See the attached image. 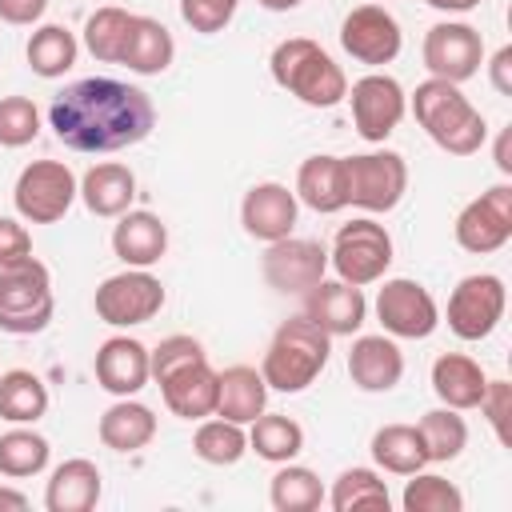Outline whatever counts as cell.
Masks as SVG:
<instances>
[{
	"mask_svg": "<svg viewBox=\"0 0 512 512\" xmlns=\"http://www.w3.org/2000/svg\"><path fill=\"white\" fill-rule=\"evenodd\" d=\"M48 124L56 140L72 152L104 156L140 144L156 128V108L144 88L112 80V76H88L68 84L52 108Z\"/></svg>",
	"mask_w": 512,
	"mask_h": 512,
	"instance_id": "1",
	"label": "cell"
},
{
	"mask_svg": "<svg viewBox=\"0 0 512 512\" xmlns=\"http://www.w3.org/2000/svg\"><path fill=\"white\" fill-rule=\"evenodd\" d=\"M408 104H412L416 124L428 132V140L440 152H448V156H472V152L484 148L488 124H484L480 108L460 92V84L428 76L424 84H416V92H412Z\"/></svg>",
	"mask_w": 512,
	"mask_h": 512,
	"instance_id": "2",
	"label": "cell"
},
{
	"mask_svg": "<svg viewBox=\"0 0 512 512\" xmlns=\"http://www.w3.org/2000/svg\"><path fill=\"white\" fill-rule=\"evenodd\" d=\"M332 356V336L312 320V316H292L284 320L272 340L268 352L260 360V376L272 392H304L308 384H316V376L328 368Z\"/></svg>",
	"mask_w": 512,
	"mask_h": 512,
	"instance_id": "3",
	"label": "cell"
},
{
	"mask_svg": "<svg viewBox=\"0 0 512 512\" xmlns=\"http://www.w3.org/2000/svg\"><path fill=\"white\" fill-rule=\"evenodd\" d=\"M268 68H272V80L308 108H332L348 96L344 68L308 36L280 40L268 56Z\"/></svg>",
	"mask_w": 512,
	"mask_h": 512,
	"instance_id": "4",
	"label": "cell"
},
{
	"mask_svg": "<svg viewBox=\"0 0 512 512\" xmlns=\"http://www.w3.org/2000/svg\"><path fill=\"white\" fill-rule=\"evenodd\" d=\"M52 312H56L52 272L36 256L0 268V332L36 336L52 324Z\"/></svg>",
	"mask_w": 512,
	"mask_h": 512,
	"instance_id": "5",
	"label": "cell"
},
{
	"mask_svg": "<svg viewBox=\"0 0 512 512\" xmlns=\"http://www.w3.org/2000/svg\"><path fill=\"white\" fill-rule=\"evenodd\" d=\"M328 264L336 268L340 280H348L356 288L384 280V272L392 264V236H388V228L376 224L372 216H356V220L340 224V232L332 240V252H328Z\"/></svg>",
	"mask_w": 512,
	"mask_h": 512,
	"instance_id": "6",
	"label": "cell"
},
{
	"mask_svg": "<svg viewBox=\"0 0 512 512\" xmlns=\"http://www.w3.org/2000/svg\"><path fill=\"white\" fill-rule=\"evenodd\" d=\"M80 196V180L64 160H32L20 168L12 204L28 224H56Z\"/></svg>",
	"mask_w": 512,
	"mask_h": 512,
	"instance_id": "7",
	"label": "cell"
},
{
	"mask_svg": "<svg viewBox=\"0 0 512 512\" xmlns=\"http://www.w3.org/2000/svg\"><path fill=\"white\" fill-rule=\"evenodd\" d=\"M348 176V204L364 212H392L408 192V160L392 148L344 156Z\"/></svg>",
	"mask_w": 512,
	"mask_h": 512,
	"instance_id": "8",
	"label": "cell"
},
{
	"mask_svg": "<svg viewBox=\"0 0 512 512\" xmlns=\"http://www.w3.org/2000/svg\"><path fill=\"white\" fill-rule=\"evenodd\" d=\"M164 284L148 272V268H124L108 280H100L92 304H96V316L112 328H136V324H148L152 316H160L164 308Z\"/></svg>",
	"mask_w": 512,
	"mask_h": 512,
	"instance_id": "9",
	"label": "cell"
},
{
	"mask_svg": "<svg viewBox=\"0 0 512 512\" xmlns=\"http://www.w3.org/2000/svg\"><path fill=\"white\" fill-rule=\"evenodd\" d=\"M504 308H508L504 280L496 272H472L448 296V328L460 340H484L500 328Z\"/></svg>",
	"mask_w": 512,
	"mask_h": 512,
	"instance_id": "10",
	"label": "cell"
},
{
	"mask_svg": "<svg viewBox=\"0 0 512 512\" xmlns=\"http://www.w3.org/2000/svg\"><path fill=\"white\" fill-rule=\"evenodd\" d=\"M376 320L392 340H424L440 324V308L420 280L392 276L376 292Z\"/></svg>",
	"mask_w": 512,
	"mask_h": 512,
	"instance_id": "11",
	"label": "cell"
},
{
	"mask_svg": "<svg viewBox=\"0 0 512 512\" xmlns=\"http://www.w3.org/2000/svg\"><path fill=\"white\" fill-rule=\"evenodd\" d=\"M424 68L436 76V80H452V84H464L480 72L484 64V36L464 24V20H440L424 32Z\"/></svg>",
	"mask_w": 512,
	"mask_h": 512,
	"instance_id": "12",
	"label": "cell"
},
{
	"mask_svg": "<svg viewBox=\"0 0 512 512\" xmlns=\"http://www.w3.org/2000/svg\"><path fill=\"white\" fill-rule=\"evenodd\" d=\"M340 48L368 68L392 64L404 48L400 20L384 4H360L340 20Z\"/></svg>",
	"mask_w": 512,
	"mask_h": 512,
	"instance_id": "13",
	"label": "cell"
},
{
	"mask_svg": "<svg viewBox=\"0 0 512 512\" xmlns=\"http://www.w3.org/2000/svg\"><path fill=\"white\" fill-rule=\"evenodd\" d=\"M348 100H352V124L368 144H384L408 112V96H404L400 80L384 76V72L360 76L348 88Z\"/></svg>",
	"mask_w": 512,
	"mask_h": 512,
	"instance_id": "14",
	"label": "cell"
},
{
	"mask_svg": "<svg viewBox=\"0 0 512 512\" xmlns=\"http://www.w3.org/2000/svg\"><path fill=\"white\" fill-rule=\"evenodd\" d=\"M512 240V184H492L476 200H468L456 216V244L464 252L488 256Z\"/></svg>",
	"mask_w": 512,
	"mask_h": 512,
	"instance_id": "15",
	"label": "cell"
},
{
	"mask_svg": "<svg viewBox=\"0 0 512 512\" xmlns=\"http://www.w3.org/2000/svg\"><path fill=\"white\" fill-rule=\"evenodd\" d=\"M260 272L268 280V288L276 292H292V296H304L312 284L324 280L328 272V248L320 240H304V236H284V240H272L260 256Z\"/></svg>",
	"mask_w": 512,
	"mask_h": 512,
	"instance_id": "16",
	"label": "cell"
},
{
	"mask_svg": "<svg viewBox=\"0 0 512 512\" xmlns=\"http://www.w3.org/2000/svg\"><path fill=\"white\" fill-rule=\"evenodd\" d=\"M296 212H300V200L296 192H288V184H276V180H264V184H252L240 200V224L252 240H284L292 236L296 228Z\"/></svg>",
	"mask_w": 512,
	"mask_h": 512,
	"instance_id": "17",
	"label": "cell"
},
{
	"mask_svg": "<svg viewBox=\"0 0 512 512\" xmlns=\"http://www.w3.org/2000/svg\"><path fill=\"white\" fill-rule=\"evenodd\" d=\"M304 316H312L328 336H356L368 316V300L356 284L336 276V280H320L304 292Z\"/></svg>",
	"mask_w": 512,
	"mask_h": 512,
	"instance_id": "18",
	"label": "cell"
},
{
	"mask_svg": "<svg viewBox=\"0 0 512 512\" xmlns=\"http://www.w3.org/2000/svg\"><path fill=\"white\" fill-rule=\"evenodd\" d=\"M96 384L112 396H136L152 372H148V348L136 340V336H108L100 348H96Z\"/></svg>",
	"mask_w": 512,
	"mask_h": 512,
	"instance_id": "19",
	"label": "cell"
},
{
	"mask_svg": "<svg viewBox=\"0 0 512 512\" xmlns=\"http://www.w3.org/2000/svg\"><path fill=\"white\" fill-rule=\"evenodd\" d=\"M348 376L360 392H392L404 376V352L400 344L380 332V336H356L348 348Z\"/></svg>",
	"mask_w": 512,
	"mask_h": 512,
	"instance_id": "20",
	"label": "cell"
},
{
	"mask_svg": "<svg viewBox=\"0 0 512 512\" xmlns=\"http://www.w3.org/2000/svg\"><path fill=\"white\" fill-rule=\"evenodd\" d=\"M112 252L124 268H152L168 252V224L148 208H128L116 216Z\"/></svg>",
	"mask_w": 512,
	"mask_h": 512,
	"instance_id": "21",
	"label": "cell"
},
{
	"mask_svg": "<svg viewBox=\"0 0 512 512\" xmlns=\"http://www.w3.org/2000/svg\"><path fill=\"white\" fill-rule=\"evenodd\" d=\"M156 384H160V396H164V404H168L172 416H180V420L216 416V368L208 360L184 364V368L168 372Z\"/></svg>",
	"mask_w": 512,
	"mask_h": 512,
	"instance_id": "22",
	"label": "cell"
},
{
	"mask_svg": "<svg viewBox=\"0 0 512 512\" xmlns=\"http://www.w3.org/2000/svg\"><path fill=\"white\" fill-rule=\"evenodd\" d=\"M100 492H104L100 468L84 456H72L52 468L48 488H44V508L48 512H92L100 504Z\"/></svg>",
	"mask_w": 512,
	"mask_h": 512,
	"instance_id": "23",
	"label": "cell"
},
{
	"mask_svg": "<svg viewBox=\"0 0 512 512\" xmlns=\"http://www.w3.org/2000/svg\"><path fill=\"white\" fill-rule=\"evenodd\" d=\"M296 200L308 204L320 216H332L348 208V176H344V156H308L296 172Z\"/></svg>",
	"mask_w": 512,
	"mask_h": 512,
	"instance_id": "24",
	"label": "cell"
},
{
	"mask_svg": "<svg viewBox=\"0 0 512 512\" xmlns=\"http://www.w3.org/2000/svg\"><path fill=\"white\" fill-rule=\"evenodd\" d=\"M80 200L92 216H108L116 220L120 212L132 208L136 200V172L128 164H116V160H104V164H92L84 176H80Z\"/></svg>",
	"mask_w": 512,
	"mask_h": 512,
	"instance_id": "25",
	"label": "cell"
},
{
	"mask_svg": "<svg viewBox=\"0 0 512 512\" xmlns=\"http://www.w3.org/2000/svg\"><path fill=\"white\" fill-rule=\"evenodd\" d=\"M268 408V384L252 364H232L216 372V416L232 424H252Z\"/></svg>",
	"mask_w": 512,
	"mask_h": 512,
	"instance_id": "26",
	"label": "cell"
},
{
	"mask_svg": "<svg viewBox=\"0 0 512 512\" xmlns=\"http://www.w3.org/2000/svg\"><path fill=\"white\" fill-rule=\"evenodd\" d=\"M96 432H100V444L112 452H140L156 436V416L136 396H116V404L104 408Z\"/></svg>",
	"mask_w": 512,
	"mask_h": 512,
	"instance_id": "27",
	"label": "cell"
},
{
	"mask_svg": "<svg viewBox=\"0 0 512 512\" xmlns=\"http://www.w3.org/2000/svg\"><path fill=\"white\" fill-rule=\"evenodd\" d=\"M484 384H488L484 368L464 352H444L432 364V392L440 396V404H448L456 412L476 408L484 396Z\"/></svg>",
	"mask_w": 512,
	"mask_h": 512,
	"instance_id": "28",
	"label": "cell"
},
{
	"mask_svg": "<svg viewBox=\"0 0 512 512\" xmlns=\"http://www.w3.org/2000/svg\"><path fill=\"white\" fill-rule=\"evenodd\" d=\"M176 56V40L172 32L156 20V16H132V28H128V44H124V56L120 64L136 76H160Z\"/></svg>",
	"mask_w": 512,
	"mask_h": 512,
	"instance_id": "29",
	"label": "cell"
},
{
	"mask_svg": "<svg viewBox=\"0 0 512 512\" xmlns=\"http://www.w3.org/2000/svg\"><path fill=\"white\" fill-rule=\"evenodd\" d=\"M376 468L392 472V476H412L428 464V452H424V440H420V428L416 424H384L372 432V444H368Z\"/></svg>",
	"mask_w": 512,
	"mask_h": 512,
	"instance_id": "30",
	"label": "cell"
},
{
	"mask_svg": "<svg viewBox=\"0 0 512 512\" xmlns=\"http://www.w3.org/2000/svg\"><path fill=\"white\" fill-rule=\"evenodd\" d=\"M248 452H256L268 464H288L304 452V428L292 416L280 412H260L248 424Z\"/></svg>",
	"mask_w": 512,
	"mask_h": 512,
	"instance_id": "31",
	"label": "cell"
},
{
	"mask_svg": "<svg viewBox=\"0 0 512 512\" xmlns=\"http://www.w3.org/2000/svg\"><path fill=\"white\" fill-rule=\"evenodd\" d=\"M48 412V388L28 368L0 372V420L8 424H36Z\"/></svg>",
	"mask_w": 512,
	"mask_h": 512,
	"instance_id": "32",
	"label": "cell"
},
{
	"mask_svg": "<svg viewBox=\"0 0 512 512\" xmlns=\"http://www.w3.org/2000/svg\"><path fill=\"white\" fill-rule=\"evenodd\" d=\"M76 52H80V44H76V36H72L64 24H40V28L28 36V48H24L28 68H32L36 76H44V80L64 76V72L76 64Z\"/></svg>",
	"mask_w": 512,
	"mask_h": 512,
	"instance_id": "33",
	"label": "cell"
},
{
	"mask_svg": "<svg viewBox=\"0 0 512 512\" xmlns=\"http://www.w3.org/2000/svg\"><path fill=\"white\" fill-rule=\"evenodd\" d=\"M416 428H420L428 464H448V460H456V456L468 448V424H464V416H460L456 408H448V404L424 412V416L416 420Z\"/></svg>",
	"mask_w": 512,
	"mask_h": 512,
	"instance_id": "34",
	"label": "cell"
},
{
	"mask_svg": "<svg viewBox=\"0 0 512 512\" xmlns=\"http://www.w3.org/2000/svg\"><path fill=\"white\" fill-rule=\"evenodd\" d=\"M48 456H52V444L28 424L0 432V476H12V480L40 476L48 468Z\"/></svg>",
	"mask_w": 512,
	"mask_h": 512,
	"instance_id": "35",
	"label": "cell"
},
{
	"mask_svg": "<svg viewBox=\"0 0 512 512\" xmlns=\"http://www.w3.org/2000/svg\"><path fill=\"white\" fill-rule=\"evenodd\" d=\"M268 500L276 512H316L324 504V484L304 464H280V472L268 484Z\"/></svg>",
	"mask_w": 512,
	"mask_h": 512,
	"instance_id": "36",
	"label": "cell"
},
{
	"mask_svg": "<svg viewBox=\"0 0 512 512\" xmlns=\"http://www.w3.org/2000/svg\"><path fill=\"white\" fill-rule=\"evenodd\" d=\"M328 504H332L336 512H360V508L388 512V508H392V496H388V484H384L372 468H344V472L332 480Z\"/></svg>",
	"mask_w": 512,
	"mask_h": 512,
	"instance_id": "37",
	"label": "cell"
},
{
	"mask_svg": "<svg viewBox=\"0 0 512 512\" xmlns=\"http://www.w3.org/2000/svg\"><path fill=\"white\" fill-rule=\"evenodd\" d=\"M192 452L204 464L228 468V464H236L248 452V432H244V424H232L224 416H216V420L204 416L200 428H196V436H192Z\"/></svg>",
	"mask_w": 512,
	"mask_h": 512,
	"instance_id": "38",
	"label": "cell"
},
{
	"mask_svg": "<svg viewBox=\"0 0 512 512\" xmlns=\"http://www.w3.org/2000/svg\"><path fill=\"white\" fill-rule=\"evenodd\" d=\"M128 28H132V12L108 4V8H96L84 24V48L100 60V64H120L124 56V44H128Z\"/></svg>",
	"mask_w": 512,
	"mask_h": 512,
	"instance_id": "39",
	"label": "cell"
},
{
	"mask_svg": "<svg viewBox=\"0 0 512 512\" xmlns=\"http://www.w3.org/2000/svg\"><path fill=\"white\" fill-rule=\"evenodd\" d=\"M400 508L404 512H460L464 508V492L436 476V472H412L408 484H404V496H400Z\"/></svg>",
	"mask_w": 512,
	"mask_h": 512,
	"instance_id": "40",
	"label": "cell"
},
{
	"mask_svg": "<svg viewBox=\"0 0 512 512\" xmlns=\"http://www.w3.org/2000/svg\"><path fill=\"white\" fill-rule=\"evenodd\" d=\"M40 136V112L28 96H0V148H24Z\"/></svg>",
	"mask_w": 512,
	"mask_h": 512,
	"instance_id": "41",
	"label": "cell"
},
{
	"mask_svg": "<svg viewBox=\"0 0 512 512\" xmlns=\"http://www.w3.org/2000/svg\"><path fill=\"white\" fill-rule=\"evenodd\" d=\"M196 360H208V352H204V344L196 336H184V332L164 336L156 348H148V372H152V380H164L168 372H176L184 364H196Z\"/></svg>",
	"mask_w": 512,
	"mask_h": 512,
	"instance_id": "42",
	"label": "cell"
},
{
	"mask_svg": "<svg viewBox=\"0 0 512 512\" xmlns=\"http://www.w3.org/2000/svg\"><path fill=\"white\" fill-rule=\"evenodd\" d=\"M236 8H240V0H180L184 24H188L192 32H200V36L224 32V28L232 24Z\"/></svg>",
	"mask_w": 512,
	"mask_h": 512,
	"instance_id": "43",
	"label": "cell"
},
{
	"mask_svg": "<svg viewBox=\"0 0 512 512\" xmlns=\"http://www.w3.org/2000/svg\"><path fill=\"white\" fill-rule=\"evenodd\" d=\"M484 416H488V424H492V432H496V440L500 444H508V416H512V384L508 380H488L484 384V396H480V404H476Z\"/></svg>",
	"mask_w": 512,
	"mask_h": 512,
	"instance_id": "44",
	"label": "cell"
},
{
	"mask_svg": "<svg viewBox=\"0 0 512 512\" xmlns=\"http://www.w3.org/2000/svg\"><path fill=\"white\" fill-rule=\"evenodd\" d=\"M28 256H32V236H28V228H24L20 220H12V216H0V268L20 264V260H28Z\"/></svg>",
	"mask_w": 512,
	"mask_h": 512,
	"instance_id": "45",
	"label": "cell"
},
{
	"mask_svg": "<svg viewBox=\"0 0 512 512\" xmlns=\"http://www.w3.org/2000/svg\"><path fill=\"white\" fill-rule=\"evenodd\" d=\"M48 0H0V20L4 24H16V28H28L44 16Z\"/></svg>",
	"mask_w": 512,
	"mask_h": 512,
	"instance_id": "46",
	"label": "cell"
},
{
	"mask_svg": "<svg viewBox=\"0 0 512 512\" xmlns=\"http://www.w3.org/2000/svg\"><path fill=\"white\" fill-rule=\"evenodd\" d=\"M488 80L500 96H512V44H504L492 60H488Z\"/></svg>",
	"mask_w": 512,
	"mask_h": 512,
	"instance_id": "47",
	"label": "cell"
},
{
	"mask_svg": "<svg viewBox=\"0 0 512 512\" xmlns=\"http://www.w3.org/2000/svg\"><path fill=\"white\" fill-rule=\"evenodd\" d=\"M508 140H512V128H504V132L496 136V168H500L504 176H512V152H508Z\"/></svg>",
	"mask_w": 512,
	"mask_h": 512,
	"instance_id": "48",
	"label": "cell"
},
{
	"mask_svg": "<svg viewBox=\"0 0 512 512\" xmlns=\"http://www.w3.org/2000/svg\"><path fill=\"white\" fill-rule=\"evenodd\" d=\"M24 508H28V496L0 484V512H24Z\"/></svg>",
	"mask_w": 512,
	"mask_h": 512,
	"instance_id": "49",
	"label": "cell"
},
{
	"mask_svg": "<svg viewBox=\"0 0 512 512\" xmlns=\"http://www.w3.org/2000/svg\"><path fill=\"white\" fill-rule=\"evenodd\" d=\"M428 8H436V12H472V8H480L484 0H424Z\"/></svg>",
	"mask_w": 512,
	"mask_h": 512,
	"instance_id": "50",
	"label": "cell"
},
{
	"mask_svg": "<svg viewBox=\"0 0 512 512\" xmlns=\"http://www.w3.org/2000/svg\"><path fill=\"white\" fill-rule=\"evenodd\" d=\"M260 8H268V12H292V8H300V0H256Z\"/></svg>",
	"mask_w": 512,
	"mask_h": 512,
	"instance_id": "51",
	"label": "cell"
}]
</instances>
